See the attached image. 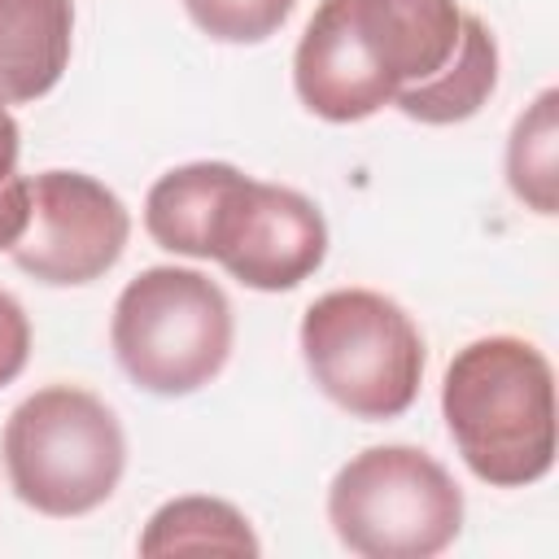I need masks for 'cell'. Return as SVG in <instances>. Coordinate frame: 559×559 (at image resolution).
Segmentation results:
<instances>
[{"label": "cell", "instance_id": "1", "mask_svg": "<svg viewBox=\"0 0 559 559\" xmlns=\"http://www.w3.org/2000/svg\"><path fill=\"white\" fill-rule=\"evenodd\" d=\"M459 35V0H319L293 52L297 100L323 122H362L432 79Z\"/></svg>", "mask_w": 559, "mask_h": 559}, {"label": "cell", "instance_id": "2", "mask_svg": "<svg viewBox=\"0 0 559 559\" xmlns=\"http://www.w3.org/2000/svg\"><path fill=\"white\" fill-rule=\"evenodd\" d=\"M441 419L467 472L493 489L537 485L555 467V371L524 336L463 345L441 380Z\"/></svg>", "mask_w": 559, "mask_h": 559}, {"label": "cell", "instance_id": "3", "mask_svg": "<svg viewBox=\"0 0 559 559\" xmlns=\"http://www.w3.org/2000/svg\"><path fill=\"white\" fill-rule=\"evenodd\" d=\"M0 454L9 489L31 511L74 520L114 498L127 472V432L92 389L44 384L9 411Z\"/></svg>", "mask_w": 559, "mask_h": 559}, {"label": "cell", "instance_id": "4", "mask_svg": "<svg viewBox=\"0 0 559 559\" xmlns=\"http://www.w3.org/2000/svg\"><path fill=\"white\" fill-rule=\"evenodd\" d=\"M314 389L354 419H397L424 384L419 323L376 288H332L314 297L297 328Z\"/></svg>", "mask_w": 559, "mask_h": 559}, {"label": "cell", "instance_id": "5", "mask_svg": "<svg viewBox=\"0 0 559 559\" xmlns=\"http://www.w3.org/2000/svg\"><path fill=\"white\" fill-rule=\"evenodd\" d=\"M227 293L192 266H148L114 301L109 345L127 380L153 397H188L231 358Z\"/></svg>", "mask_w": 559, "mask_h": 559}, {"label": "cell", "instance_id": "6", "mask_svg": "<svg viewBox=\"0 0 559 559\" xmlns=\"http://www.w3.org/2000/svg\"><path fill=\"white\" fill-rule=\"evenodd\" d=\"M463 489L419 445H367L328 485V524L362 559H432L463 533Z\"/></svg>", "mask_w": 559, "mask_h": 559}, {"label": "cell", "instance_id": "7", "mask_svg": "<svg viewBox=\"0 0 559 559\" xmlns=\"http://www.w3.org/2000/svg\"><path fill=\"white\" fill-rule=\"evenodd\" d=\"M205 258H214L245 288L288 293L323 266L328 218L306 192L240 170L214 214Z\"/></svg>", "mask_w": 559, "mask_h": 559}, {"label": "cell", "instance_id": "8", "mask_svg": "<svg viewBox=\"0 0 559 559\" xmlns=\"http://www.w3.org/2000/svg\"><path fill=\"white\" fill-rule=\"evenodd\" d=\"M127 240L131 214L114 188L83 170H39L31 179V223L9 253L31 280L74 288L114 271Z\"/></svg>", "mask_w": 559, "mask_h": 559}, {"label": "cell", "instance_id": "9", "mask_svg": "<svg viewBox=\"0 0 559 559\" xmlns=\"http://www.w3.org/2000/svg\"><path fill=\"white\" fill-rule=\"evenodd\" d=\"M74 48V0H0V100L48 96Z\"/></svg>", "mask_w": 559, "mask_h": 559}, {"label": "cell", "instance_id": "10", "mask_svg": "<svg viewBox=\"0 0 559 559\" xmlns=\"http://www.w3.org/2000/svg\"><path fill=\"white\" fill-rule=\"evenodd\" d=\"M236 179L240 166L231 162H188L166 170L144 197V231L170 253L205 258L214 214Z\"/></svg>", "mask_w": 559, "mask_h": 559}, {"label": "cell", "instance_id": "11", "mask_svg": "<svg viewBox=\"0 0 559 559\" xmlns=\"http://www.w3.org/2000/svg\"><path fill=\"white\" fill-rule=\"evenodd\" d=\"M493 87H498V39L476 13H463V35H459L454 57L432 79L397 92L393 105L411 122L454 127V122H467L472 114H480V105L493 96Z\"/></svg>", "mask_w": 559, "mask_h": 559}, {"label": "cell", "instance_id": "12", "mask_svg": "<svg viewBox=\"0 0 559 559\" xmlns=\"http://www.w3.org/2000/svg\"><path fill=\"white\" fill-rule=\"evenodd\" d=\"M262 542L240 507L210 493H183L162 502L144 533L140 555H258Z\"/></svg>", "mask_w": 559, "mask_h": 559}, {"label": "cell", "instance_id": "13", "mask_svg": "<svg viewBox=\"0 0 559 559\" xmlns=\"http://www.w3.org/2000/svg\"><path fill=\"white\" fill-rule=\"evenodd\" d=\"M507 183L515 201L550 218L559 210V92L546 87L515 118L507 140Z\"/></svg>", "mask_w": 559, "mask_h": 559}, {"label": "cell", "instance_id": "14", "mask_svg": "<svg viewBox=\"0 0 559 559\" xmlns=\"http://www.w3.org/2000/svg\"><path fill=\"white\" fill-rule=\"evenodd\" d=\"M183 9L218 44H262L288 22L297 0H183Z\"/></svg>", "mask_w": 559, "mask_h": 559}, {"label": "cell", "instance_id": "15", "mask_svg": "<svg viewBox=\"0 0 559 559\" xmlns=\"http://www.w3.org/2000/svg\"><path fill=\"white\" fill-rule=\"evenodd\" d=\"M22 127L0 100V249H13L31 223V179L17 170Z\"/></svg>", "mask_w": 559, "mask_h": 559}, {"label": "cell", "instance_id": "16", "mask_svg": "<svg viewBox=\"0 0 559 559\" xmlns=\"http://www.w3.org/2000/svg\"><path fill=\"white\" fill-rule=\"evenodd\" d=\"M31 358V319L13 293L0 288V389L26 371Z\"/></svg>", "mask_w": 559, "mask_h": 559}]
</instances>
